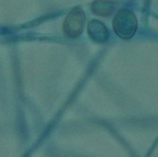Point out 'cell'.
<instances>
[{
  "mask_svg": "<svg viewBox=\"0 0 158 157\" xmlns=\"http://www.w3.org/2000/svg\"><path fill=\"white\" fill-rule=\"evenodd\" d=\"M114 32L121 39H131L137 30L136 16L131 10L122 9L113 19Z\"/></svg>",
  "mask_w": 158,
  "mask_h": 157,
  "instance_id": "6da1fadb",
  "label": "cell"
},
{
  "mask_svg": "<svg viewBox=\"0 0 158 157\" xmlns=\"http://www.w3.org/2000/svg\"><path fill=\"white\" fill-rule=\"evenodd\" d=\"M85 23V14L80 7L72 10L63 23V31L68 38L74 39L82 33Z\"/></svg>",
  "mask_w": 158,
  "mask_h": 157,
  "instance_id": "7a4b0ae2",
  "label": "cell"
},
{
  "mask_svg": "<svg viewBox=\"0 0 158 157\" xmlns=\"http://www.w3.org/2000/svg\"><path fill=\"white\" fill-rule=\"evenodd\" d=\"M87 32L89 38L96 43H105L108 39V30L106 25L99 20H91L87 26Z\"/></svg>",
  "mask_w": 158,
  "mask_h": 157,
  "instance_id": "3957f363",
  "label": "cell"
},
{
  "mask_svg": "<svg viewBox=\"0 0 158 157\" xmlns=\"http://www.w3.org/2000/svg\"><path fill=\"white\" fill-rule=\"evenodd\" d=\"M92 12L100 16H108L113 13L115 5L109 0H95L91 6Z\"/></svg>",
  "mask_w": 158,
  "mask_h": 157,
  "instance_id": "277c9868",
  "label": "cell"
}]
</instances>
